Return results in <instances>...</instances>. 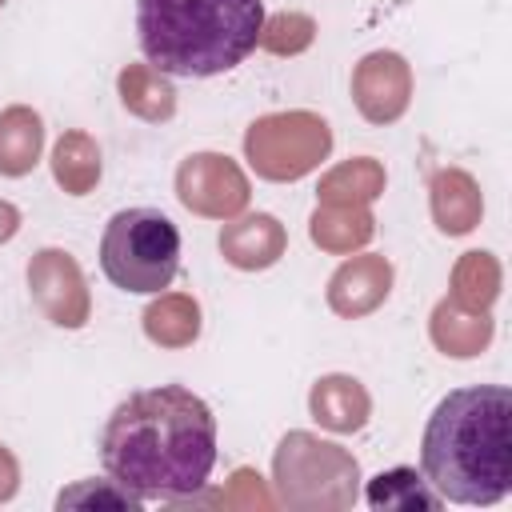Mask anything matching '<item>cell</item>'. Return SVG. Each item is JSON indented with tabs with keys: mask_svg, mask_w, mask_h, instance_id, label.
<instances>
[{
	"mask_svg": "<svg viewBox=\"0 0 512 512\" xmlns=\"http://www.w3.org/2000/svg\"><path fill=\"white\" fill-rule=\"evenodd\" d=\"M260 0H136V32L164 76H220L260 44Z\"/></svg>",
	"mask_w": 512,
	"mask_h": 512,
	"instance_id": "cell-3",
	"label": "cell"
},
{
	"mask_svg": "<svg viewBox=\"0 0 512 512\" xmlns=\"http://www.w3.org/2000/svg\"><path fill=\"white\" fill-rule=\"evenodd\" d=\"M216 500L224 508H272L276 504V496L264 488V476L256 468H236L232 480H228V488Z\"/></svg>",
	"mask_w": 512,
	"mask_h": 512,
	"instance_id": "cell-25",
	"label": "cell"
},
{
	"mask_svg": "<svg viewBox=\"0 0 512 512\" xmlns=\"http://www.w3.org/2000/svg\"><path fill=\"white\" fill-rule=\"evenodd\" d=\"M364 500L376 512H436L440 508V492H432V484L424 480V472L416 468H388L376 472L364 488Z\"/></svg>",
	"mask_w": 512,
	"mask_h": 512,
	"instance_id": "cell-18",
	"label": "cell"
},
{
	"mask_svg": "<svg viewBox=\"0 0 512 512\" xmlns=\"http://www.w3.org/2000/svg\"><path fill=\"white\" fill-rule=\"evenodd\" d=\"M308 412L328 432H360L368 424V416H372V396L356 376L332 372V376H320L312 384Z\"/></svg>",
	"mask_w": 512,
	"mask_h": 512,
	"instance_id": "cell-12",
	"label": "cell"
},
{
	"mask_svg": "<svg viewBox=\"0 0 512 512\" xmlns=\"http://www.w3.org/2000/svg\"><path fill=\"white\" fill-rule=\"evenodd\" d=\"M376 220L368 212V204H316L312 220H308V236L312 244H320L324 252H356L372 240Z\"/></svg>",
	"mask_w": 512,
	"mask_h": 512,
	"instance_id": "cell-15",
	"label": "cell"
},
{
	"mask_svg": "<svg viewBox=\"0 0 512 512\" xmlns=\"http://www.w3.org/2000/svg\"><path fill=\"white\" fill-rule=\"evenodd\" d=\"M52 176L68 196H88L100 180V144L88 132H64L52 148Z\"/></svg>",
	"mask_w": 512,
	"mask_h": 512,
	"instance_id": "cell-20",
	"label": "cell"
},
{
	"mask_svg": "<svg viewBox=\"0 0 512 512\" xmlns=\"http://www.w3.org/2000/svg\"><path fill=\"white\" fill-rule=\"evenodd\" d=\"M16 228H20V212H16V204L0 200V244H4V240H12V236H16Z\"/></svg>",
	"mask_w": 512,
	"mask_h": 512,
	"instance_id": "cell-27",
	"label": "cell"
},
{
	"mask_svg": "<svg viewBox=\"0 0 512 512\" xmlns=\"http://www.w3.org/2000/svg\"><path fill=\"white\" fill-rule=\"evenodd\" d=\"M432 220L444 236H468L484 216L480 184L464 168H440L432 176Z\"/></svg>",
	"mask_w": 512,
	"mask_h": 512,
	"instance_id": "cell-13",
	"label": "cell"
},
{
	"mask_svg": "<svg viewBox=\"0 0 512 512\" xmlns=\"http://www.w3.org/2000/svg\"><path fill=\"white\" fill-rule=\"evenodd\" d=\"M288 248V232L276 216L268 212H248V216H232L224 228H220V252L232 268L240 272H260V268H272Z\"/></svg>",
	"mask_w": 512,
	"mask_h": 512,
	"instance_id": "cell-11",
	"label": "cell"
},
{
	"mask_svg": "<svg viewBox=\"0 0 512 512\" xmlns=\"http://www.w3.org/2000/svg\"><path fill=\"white\" fill-rule=\"evenodd\" d=\"M428 332H432V344H436L444 356L468 360V356H480V352L492 344L496 324H492L488 312H468V308H460L452 296H444V300L432 308Z\"/></svg>",
	"mask_w": 512,
	"mask_h": 512,
	"instance_id": "cell-14",
	"label": "cell"
},
{
	"mask_svg": "<svg viewBox=\"0 0 512 512\" xmlns=\"http://www.w3.org/2000/svg\"><path fill=\"white\" fill-rule=\"evenodd\" d=\"M332 152V128L324 116L308 108L292 112H268L248 124L244 132V156L256 168V176L288 184L320 168V160Z\"/></svg>",
	"mask_w": 512,
	"mask_h": 512,
	"instance_id": "cell-6",
	"label": "cell"
},
{
	"mask_svg": "<svg viewBox=\"0 0 512 512\" xmlns=\"http://www.w3.org/2000/svg\"><path fill=\"white\" fill-rule=\"evenodd\" d=\"M0 4H4V0H0Z\"/></svg>",
	"mask_w": 512,
	"mask_h": 512,
	"instance_id": "cell-28",
	"label": "cell"
},
{
	"mask_svg": "<svg viewBox=\"0 0 512 512\" xmlns=\"http://www.w3.org/2000/svg\"><path fill=\"white\" fill-rule=\"evenodd\" d=\"M316 40V20L304 12H276L260 24V48L272 56H300Z\"/></svg>",
	"mask_w": 512,
	"mask_h": 512,
	"instance_id": "cell-23",
	"label": "cell"
},
{
	"mask_svg": "<svg viewBox=\"0 0 512 512\" xmlns=\"http://www.w3.org/2000/svg\"><path fill=\"white\" fill-rule=\"evenodd\" d=\"M116 88H120L124 108H128L132 116L148 120V124L172 120V112H176V88H172L168 76L156 72L152 64H128V68H120Z\"/></svg>",
	"mask_w": 512,
	"mask_h": 512,
	"instance_id": "cell-17",
	"label": "cell"
},
{
	"mask_svg": "<svg viewBox=\"0 0 512 512\" xmlns=\"http://www.w3.org/2000/svg\"><path fill=\"white\" fill-rule=\"evenodd\" d=\"M100 268L124 292H160L180 268V232L160 208H124L100 236Z\"/></svg>",
	"mask_w": 512,
	"mask_h": 512,
	"instance_id": "cell-5",
	"label": "cell"
},
{
	"mask_svg": "<svg viewBox=\"0 0 512 512\" xmlns=\"http://www.w3.org/2000/svg\"><path fill=\"white\" fill-rule=\"evenodd\" d=\"M176 196L188 212L208 220H232L248 208V176L220 152H192L176 168Z\"/></svg>",
	"mask_w": 512,
	"mask_h": 512,
	"instance_id": "cell-7",
	"label": "cell"
},
{
	"mask_svg": "<svg viewBox=\"0 0 512 512\" xmlns=\"http://www.w3.org/2000/svg\"><path fill=\"white\" fill-rule=\"evenodd\" d=\"M16 488H20V464H16V456L0 444V500H12Z\"/></svg>",
	"mask_w": 512,
	"mask_h": 512,
	"instance_id": "cell-26",
	"label": "cell"
},
{
	"mask_svg": "<svg viewBox=\"0 0 512 512\" xmlns=\"http://www.w3.org/2000/svg\"><path fill=\"white\" fill-rule=\"evenodd\" d=\"M276 500L296 512H344L356 504L360 464L348 448L312 432H288L272 456Z\"/></svg>",
	"mask_w": 512,
	"mask_h": 512,
	"instance_id": "cell-4",
	"label": "cell"
},
{
	"mask_svg": "<svg viewBox=\"0 0 512 512\" xmlns=\"http://www.w3.org/2000/svg\"><path fill=\"white\" fill-rule=\"evenodd\" d=\"M144 336L160 348H188L200 336V304L188 292H164L144 308Z\"/></svg>",
	"mask_w": 512,
	"mask_h": 512,
	"instance_id": "cell-19",
	"label": "cell"
},
{
	"mask_svg": "<svg viewBox=\"0 0 512 512\" xmlns=\"http://www.w3.org/2000/svg\"><path fill=\"white\" fill-rule=\"evenodd\" d=\"M44 148V120L28 104L0 112V176H28Z\"/></svg>",
	"mask_w": 512,
	"mask_h": 512,
	"instance_id": "cell-16",
	"label": "cell"
},
{
	"mask_svg": "<svg viewBox=\"0 0 512 512\" xmlns=\"http://www.w3.org/2000/svg\"><path fill=\"white\" fill-rule=\"evenodd\" d=\"M352 100L368 124H392L412 104V68L400 52H368L352 68Z\"/></svg>",
	"mask_w": 512,
	"mask_h": 512,
	"instance_id": "cell-9",
	"label": "cell"
},
{
	"mask_svg": "<svg viewBox=\"0 0 512 512\" xmlns=\"http://www.w3.org/2000/svg\"><path fill=\"white\" fill-rule=\"evenodd\" d=\"M500 296V260L492 252H464L452 268V300L468 312H488Z\"/></svg>",
	"mask_w": 512,
	"mask_h": 512,
	"instance_id": "cell-22",
	"label": "cell"
},
{
	"mask_svg": "<svg viewBox=\"0 0 512 512\" xmlns=\"http://www.w3.org/2000/svg\"><path fill=\"white\" fill-rule=\"evenodd\" d=\"M28 288L36 308L56 324V328H84L92 316L88 300V280L76 264L72 252L64 248H40L28 260Z\"/></svg>",
	"mask_w": 512,
	"mask_h": 512,
	"instance_id": "cell-8",
	"label": "cell"
},
{
	"mask_svg": "<svg viewBox=\"0 0 512 512\" xmlns=\"http://www.w3.org/2000/svg\"><path fill=\"white\" fill-rule=\"evenodd\" d=\"M100 464L140 500L196 496L216 464V416L180 384L132 392L100 432Z\"/></svg>",
	"mask_w": 512,
	"mask_h": 512,
	"instance_id": "cell-1",
	"label": "cell"
},
{
	"mask_svg": "<svg viewBox=\"0 0 512 512\" xmlns=\"http://www.w3.org/2000/svg\"><path fill=\"white\" fill-rule=\"evenodd\" d=\"M384 192V164L372 156H352L320 176V204H372Z\"/></svg>",
	"mask_w": 512,
	"mask_h": 512,
	"instance_id": "cell-21",
	"label": "cell"
},
{
	"mask_svg": "<svg viewBox=\"0 0 512 512\" xmlns=\"http://www.w3.org/2000/svg\"><path fill=\"white\" fill-rule=\"evenodd\" d=\"M392 292V264L388 256L364 252L344 260L332 280H328V308L344 320H360L368 312H376Z\"/></svg>",
	"mask_w": 512,
	"mask_h": 512,
	"instance_id": "cell-10",
	"label": "cell"
},
{
	"mask_svg": "<svg viewBox=\"0 0 512 512\" xmlns=\"http://www.w3.org/2000/svg\"><path fill=\"white\" fill-rule=\"evenodd\" d=\"M56 508H128V512H140L144 500L116 480H80L56 496Z\"/></svg>",
	"mask_w": 512,
	"mask_h": 512,
	"instance_id": "cell-24",
	"label": "cell"
},
{
	"mask_svg": "<svg viewBox=\"0 0 512 512\" xmlns=\"http://www.w3.org/2000/svg\"><path fill=\"white\" fill-rule=\"evenodd\" d=\"M424 480L452 504H496L512 488V392L476 384L448 392L420 440Z\"/></svg>",
	"mask_w": 512,
	"mask_h": 512,
	"instance_id": "cell-2",
	"label": "cell"
}]
</instances>
